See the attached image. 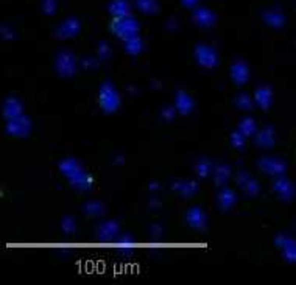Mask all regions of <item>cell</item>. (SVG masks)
I'll return each instance as SVG.
<instances>
[{
	"label": "cell",
	"instance_id": "cell-16",
	"mask_svg": "<svg viewBox=\"0 0 296 285\" xmlns=\"http://www.w3.org/2000/svg\"><path fill=\"white\" fill-rule=\"evenodd\" d=\"M117 234H119V223H116V221L103 223L97 231V237L101 241H111L117 237Z\"/></svg>",
	"mask_w": 296,
	"mask_h": 285
},
{
	"label": "cell",
	"instance_id": "cell-2",
	"mask_svg": "<svg viewBox=\"0 0 296 285\" xmlns=\"http://www.w3.org/2000/svg\"><path fill=\"white\" fill-rule=\"evenodd\" d=\"M139 30H140V25L137 22V19L131 14L122 16V17H114V20L111 22V31L117 37H120L122 40L137 36Z\"/></svg>",
	"mask_w": 296,
	"mask_h": 285
},
{
	"label": "cell",
	"instance_id": "cell-30",
	"mask_svg": "<svg viewBox=\"0 0 296 285\" xmlns=\"http://www.w3.org/2000/svg\"><path fill=\"white\" fill-rule=\"evenodd\" d=\"M231 144L234 148H243L245 147V142H246V136L240 131V130H236L231 133Z\"/></svg>",
	"mask_w": 296,
	"mask_h": 285
},
{
	"label": "cell",
	"instance_id": "cell-31",
	"mask_svg": "<svg viewBox=\"0 0 296 285\" xmlns=\"http://www.w3.org/2000/svg\"><path fill=\"white\" fill-rule=\"evenodd\" d=\"M236 105L243 111H249L252 108V98L248 94H240L236 97Z\"/></svg>",
	"mask_w": 296,
	"mask_h": 285
},
{
	"label": "cell",
	"instance_id": "cell-29",
	"mask_svg": "<svg viewBox=\"0 0 296 285\" xmlns=\"http://www.w3.org/2000/svg\"><path fill=\"white\" fill-rule=\"evenodd\" d=\"M84 212H86L89 217H100L104 212V206L100 201H91L84 206Z\"/></svg>",
	"mask_w": 296,
	"mask_h": 285
},
{
	"label": "cell",
	"instance_id": "cell-19",
	"mask_svg": "<svg viewBox=\"0 0 296 285\" xmlns=\"http://www.w3.org/2000/svg\"><path fill=\"white\" fill-rule=\"evenodd\" d=\"M237 202V196H236V192L231 190L228 187H223L218 193V206L223 209V211H229L236 206Z\"/></svg>",
	"mask_w": 296,
	"mask_h": 285
},
{
	"label": "cell",
	"instance_id": "cell-5",
	"mask_svg": "<svg viewBox=\"0 0 296 285\" xmlns=\"http://www.w3.org/2000/svg\"><path fill=\"white\" fill-rule=\"evenodd\" d=\"M195 59L204 69H212L218 66V55L215 49L210 46H206V44H198L195 47Z\"/></svg>",
	"mask_w": 296,
	"mask_h": 285
},
{
	"label": "cell",
	"instance_id": "cell-10",
	"mask_svg": "<svg viewBox=\"0 0 296 285\" xmlns=\"http://www.w3.org/2000/svg\"><path fill=\"white\" fill-rule=\"evenodd\" d=\"M231 78L239 86L245 85L249 79V67L245 61H236V63L231 66Z\"/></svg>",
	"mask_w": 296,
	"mask_h": 285
},
{
	"label": "cell",
	"instance_id": "cell-32",
	"mask_svg": "<svg viewBox=\"0 0 296 285\" xmlns=\"http://www.w3.org/2000/svg\"><path fill=\"white\" fill-rule=\"evenodd\" d=\"M75 220L72 217H64L62 218V223H61V229L64 234H73L75 232Z\"/></svg>",
	"mask_w": 296,
	"mask_h": 285
},
{
	"label": "cell",
	"instance_id": "cell-22",
	"mask_svg": "<svg viewBox=\"0 0 296 285\" xmlns=\"http://www.w3.org/2000/svg\"><path fill=\"white\" fill-rule=\"evenodd\" d=\"M173 189L182 196H194L198 192V184L195 181H178L173 184Z\"/></svg>",
	"mask_w": 296,
	"mask_h": 285
},
{
	"label": "cell",
	"instance_id": "cell-18",
	"mask_svg": "<svg viewBox=\"0 0 296 285\" xmlns=\"http://www.w3.org/2000/svg\"><path fill=\"white\" fill-rule=\"evenodd\" d=\"M273 101V91L268 86H262L254 92V103L261 109H268Z\"/></svg>",
	"mask_w": 296,
	"mask_h": 285
},
{
	"label": "cell",
	"instance_id": "cell-28",
	"mask_svg": "<svg viewBox=\"0 0 296 285\" xmlns=\"http://www.w3.org/2000/svg\"><path fill=\"white\" fill-rule=\"evenodd\" d=\"M229 176H231V169L228 167V166H218V167H215V170H214V181H215V184H218V186H223L225 182L229 179Z\"/></svg>",
	"mask_w": 296,
	"mask_h": 285
},
{
	"label": "cell",
	"instance_id": "cell-3",
	"mask_svg": "<svg viewBox=\"0 0 296 285\" xmlns=\"http://www.w3.org/2000/svg\"><path fill=\"white\" fill-rule=\"evenodd\" d=\"M98 103H100V108L106 114H113V112H116L119 109V106H120V95L116 91L114 85L109 83V81H106V83H103L100 86Z\"/></svg>",
	"mask_w": 296,
	"mask_h": 285
},
{
	"label": "cell",
	"instance_id": "cell-35",
	"mask_svg": "<svg viewBox=\"0 0 296 285\" xmlns=\"http://www.w3.org/2000/svg\"><path fill=\"white\" fill-rule=\"evenodd\" d=\"M176 112H178L176 108H165V109H162V117L170 121L176 117Z\"/></svg>",
	"mask_w": 296,
	"mask_h": 285
},
{
	"label": "cell",
	"instance_id": "cell-13",
	"mask_svg": "<svg viewBox=\"0 0 296 285\" xmlns=\"http://www.w3.org/2000/svg\"><path fill=\"white\" fill-rule=\"evenodd\" d=\"M80 33V22L77 19H67L64 20L56 30V36L61 39H70L73 36H77Z\"/></svg>",
	"mask_w": 296,
	"mask_h": 285
},
{
	"label": "cell",
	"instance_id": "cell-26",
	"mask_svg": "<svg viewBox=\"0 0 296 285\" xmlns=\"http://www.w3.org/2000/svg\"><path fill=\"white\" fill-rule=\"evenodd\" d=\"M136 7L145 14H156L159 10L156 0H136Z\"/></svg>",
	"mask_w": 296,
	"mask_h": 285
},
{
	"label": "cell",
	"instance_id": "cell-7",
	"mask_svg": "<svg viewBox=\"0 0 296 285\" xmlns=\"http://www.w3.org/2000/svg\"><path fill=\"white\" fill-rule=\"evenodd\" d=\"M259 169L274 178H279V176H284L285 172H287V166L285 162L281 160V159H276V157H262L259 160Z\"/></svg>",
	"mask_w": 296,
	"mask_h": 285
},
{
	"label": "cell",
	"instance_id": "cell-6",
	"mask_svg": "<svg viewBox=\"0 0 296 285\" xmlns=\"http://www.w3.org/2000/svg\"><path fill=\"white\" fill-rule=\"evenodd\" d=\"M31 131V121L24 114L7 120V133L14 137H25Z\"/></svg>",
	"mask_w": 296,
	"mask_h": 285
},
{
	"label": "cell",
	"instance_id": "cell-14",
	"mask_svg": "<svg viewBox=\"0 0 296 285\" xmlns=\"http://www.w3.org/2000/svg\"><path fill=\"white\" fill-rule=\"evenodd\" d=\"M2 112H4V117H5L7 120H10V118H14V117L22 115V114H24V106H22V103H20V101H19L17 98L11 97V98H7V100H5L4 108H2Z\"/></svg>",
	"mask_w": 296,
	"mask_h": 285
},
{
	"label": "cell",
	"instance_id": "cell-15",
	"mask_svg": "<svg viewBox=\"0 0 296 285\" xmlns=\"http://www.w3.org/2000/svg\"><path fill=\"white\" fill-rule=\"evenodd\" d=\"M194 20L200 25V27H204V28H210L214 24H215V14L210 11L209 8H197L195 13H194Z\"/></svg>",
	"mask_w": 296,
	"mask_h": 285
},
{
	"label": "cell",
	"instance_id": "cell-33",
	"mask_svg": "<svg viewBox=\"0 0 296 285\" xmlns=\"http://www.w3.org/2000/svg\"><path fill=\"white\" fill-rule=\"evenodd\" d=\"M97 55L98 58H101L103 61L108 59L111 55H113V50H111V46L108 43H100L98 47H97Z\"/></svg>",
	"mask_w": 296,
	"mask_h": 285
},
{
	"label": "cell",
	"instance_id": "cell-12",
	"mask_svg": "<svg viewBox=\"0 0 296 285\" xmlns=\"http://www.w3.org/2000/svg\"><path fill=\"white\" fill-rule=\"evenodd\" d=\"M273 189H274V192H276L284 201H290L293 198V195H294L293 184H291V182L287 178H284V176L276 178V181H274V184H273Z\"/></svg>",
	"mask_w": 296,
	"mask_h": 285
},
{
	"label": "cell",
	"instance_id": "cell-20",
	"mask_svg": "<svg viewBox=\"0 0 296 285\" xmlns=\"http://www.w3.org/2000/svg\"><path fill=\"white\" fill-rule=\"evenodd\" d=\"M274 142H276V134H274V130L271 127L261 130L256 136V144L262 148H271Z\"/></svg>",
	"mask_w": 296,
	"mask_h": 285
},
{
	"label": "cell",
	"instance_id": "cell-24",
	"mask_svg": "<svg viewBox=\"0 0 296 285\" xmlns=\"http://www.w3.org/2000/svg\"><path fill=\"white\" fill-rule=\"evenodd\" d=\"M125 43V52L131 55V56H136V55H140L143 52V43H142V39L140 36H134L131 39H126L123 40Z\"/></svg>",
	"mask_w": 296,
	"mask_h": 285
},
{
	"label": "cell",
	"instance_id": "cell-1",
	"mask_svg": "<svg viewBox=\"0 0 296 285\" xmlns=\"http://www.w3.org/2000/svg\"><path fill=\"white\" fill-rule=\"evenodd\" d=\"M59 170L67 178L70 186L75 187L78 192H91L94 189V178L80 166L78 160L72 157L61 160Z\"/></svg>",
	"mask_w": 296,
	"mask_h": 285
},
{
	"label": "cell",
	"instance_id": "cell-37",
	"mask_svg": "<svg viewBox=\"0 0 296 285\" xmlns=\"http://www.w3.org/2000/svg\"><path fill=\"white\" fill-rule=\"evenodd\" d=\"M181 2L186 8H194L198 4V0H181Z\"/></svg>",
	"mask_w": 296,
	"mask_h": 285
},
{
	"label": "cell",
	"instance_id": "cell-27",
	"mask_svg": "<svg viewBox=\"0 0 296 285\" xmlns=\"http://www.w3.org/2000/svg\"><path fill=\"white\" fill-rule=\"evenodd\" d=\"M239 130L246 136V137H249V136H252L256 131H257V127H256V120L252 118V117H245L240 124H239Z\"/></svg>",
	"mask_w": 296,
	"mask_h": 285
},
{
	"label": "cell",
	"instance_id": "cell-4",
	"mask_svg": "<svg viewBox=\"0 0 296 285\" xmlns=\"http://www.w3.org/2000/svg\"><path fill=\"white\" fill-rule=\"evenodd\" d=\"M55 67H56V72H58L61 76L70 78V76L75 75V72H77V69H78V61H77V58H75L73 53L62 50V52H59L58 56H56Z\"/></svg>",
	"mask_w": 296,
	"mask_h": 285
},
{
	"label": "cell",
	"instance_id": "cell-9",
	"mask_svg": "<svg viewBox=\"0 0 296 285\" xmlns=\"http://www.w3.org/2000/svg\"><path fill=\"white\" fill-rule=\"evenodd\" d=\"M186 220L189 223V226L190 228H194L197 231H203L206 228V214L203 209L200 208H192V209H189L187 214H186Z\"/></svg>",
	"mask_w": 296,
	"mask_h": 285
},
{
	"label": "cell",
	"instance_id": "cell-17",
	"mask_svg": "<svg viewBox=\"0 0 296 285\" xmlns=\"http://www.w3.org/2000/svg\"><path fill=\"white\" fill-rule=\"evenodd\" d=\"M237 182H239V186H240L249 196H256V195L259 193V184H257V181H256V179H252L248 173H245V172L239 173Z\"/></svg>",
	"mask_w": 296,
	"mask_h": 285
},
{
	"label": "cell",
	"instance_id": "cell-23",
	"mask_svg": "<svg viewBox=\"0 0 296 285\" xmlns=\"http://www.w3.org/2000/svg\"><path fill=\"white\" fill-rule=\"evenodd\" d=\"M130 11H131V7L126 0H113V2L109 4V13L113 17L128 16Z\"/></svg>",
	"mask_w": 296,
	"mask_h": 285
},
{
	"label": "cell",
	"instance_id": "cell-36",
	"mask_svg": "<svg viewBox=\"0 0 296 285\" xmlns=\"http://www.w3.org/2000/svg\"><path fill=\"white\" fill-rule=\"evenodd\" d=\"M0 33H2L4 39H7V40L14 39V31H13L10 27H2V30H0Z\"/></svg>",
	"mask_w": 296,
	"mask_h": 285
},
{
	"label": "cell",
	"instance_id": "cell-25",
	"mask_svg": "<svg viewBox=\"0 0 296 285\" xmlns=\"http://www.w3.org/2000/svg\"><path fill=\"white\" fill-rule=\"evenodd\" d=\"M195 172L200 178H207L210 173H214V166L212 162H210L209 159H201L197 162L195 166Z\"/></svg>",
	"mask_w": 296,
	"mask_h": 285
},
{
	"label": "cell",
	"instance_id": "cell-8",
	"mask_svg": "<svg viewBox=\"0 0 296 285\" xmlns=\"http://www.w3.org/2000/svg\"><path fill=\"white\" fill-rule=\"evenodd\" d=\"M276 243V247H279L282 250V254H284V259L287 262H291L294 263L296 262V240L285 235V234H279L274 240Z\"/></svg>",
	"mask_w": 296,
	"mask_h": 285
},
{
	"label": "cell",
	"instance_id": "cell-11",
	"mask_svg": "<svg viewBox=\"0 0 296 285\" xmlns=\"http://www.w3.org/2000/svg\"><path fill=\"white\" fill-rule=\"evenodd\" d=\"M194 106H195L194 98L190 97L187 92L179 91V92L176 94V97H175V108H176V111H178L181 115H189L190 112L194 111Z\"/></svg>",
	"mask_w": 296,
	"mask_h": 285
},
{
	"label": "cell",
	"instance_id": "cell-21",
	"mask_svg": "<svg viewBox=\"0 0 296 285\" xmlns=\"http://www.w3.org/2000/svg\"><path fill=\"white\" fill-rule=\"evenodd\" d=\"M264 20L273 28H282L285 24V17L278 10H268L264 13Z\"/></svg>",
	"mask_w": 296,
	"mask_h": 285
},
{
	"label": "cell",
	"instance_id": "cell-34",
	"mask_svg": "<svg viewBox=\"0 0 296 285\" xmlns=\"http://www.w3.org/2000/svg\"><path fill=\"white\" fill-rule=\"evenodd\" d=\"M41 8L46 14H53L56 11V0H41Z\"/></svg>",
	"mask_w": 296,
	"mask_h": 285
}]
</instances>
